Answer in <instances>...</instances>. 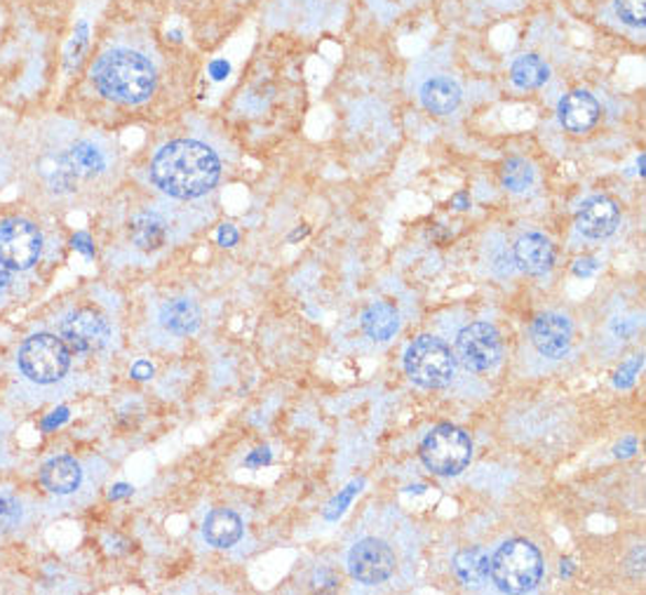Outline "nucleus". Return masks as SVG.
I'll return each mask as SVG.
<instances>
[{
    "label": "nucleus",
    "mask_w": 646,
    "mask_h": 595,
    "mask_svg": "<svg viewBox=\"0 0 646 595\" xmlns=\"http://www.w3.org/2000/svg\"><path fill=\"white\" fill-rule=\"evenodd\" d=\"M221 177L219 155L194 139H177L165 144L151 163V180L172 198H200L212 191Z\"/></svg>",
    "instance_id": "f257e3e1"
},
{
    "label": "nucleus",
    "mask_w": 646,
    "mask_h": 595,
    "mask_svg": "<svg viewBox=\"0 0 646 595\" xmlns=\"http://www.w3.org/2000/svg\"><path fill=\"white\" fill-rule=\"evenodd\" d=\"M92 80L103 97L120 104H142L155 93L153 64L132 50H111L99 57Z\"/></svg>",
    "instance_id": "f03ea898"
},
{
    "label": "nucleus",
    "mask_w": 646,
    "mask_h": 595,
    "mask_svg": "<svg viewBox=\"0 0 646 595\" xmlns=\"http://www.w3.org/2000/svg\"><path fill=\"white\" fill-rule=\"evenodd\" d=\"M489 574L503 593H529L544 576V558L527 539H511L489 560Z\"/></svg>",
    "instance_id": "7ed1b4c3"
},
{
    "label": "nucleus",
    "mask_w": 646,
    "mask_h": 595,
    "mask_svg": "<svg viewBox=\"0 0 646 595\" xmlns=\"http://www.w3.org/2000/svg\"><path fill=\"white\" fill-rule=\"evenodd\" d=\"M421 462L442 478L459 476L461 470L470 464V457H473V441L470 435L451 424L435 426L426 441L421 443Z\"/></svg>",
    "instance_id": "20e7f679"
},
{
    "label": "nucleus",
    "mask_w": 646,
    "mask_h": 595,
    "mask_svg": "<svg viewBox=\"0 0 646 595\" xmlns=\"http://www.w3.org/2000/svg\"><path fill=\"white\" fill-rule=\"evenodd\" d=\"M405 370L418 387L445 389L453 379V356L442 339L424 335L409 344L405 354Z\"/></svg>",
    "instance_id": "39448f33"
},
{
    "label": "nucleus",
    "mask_w": 646,
    "mask_h": 595,
    "mask_svg": "<svg viewBox=\"0 0 646 595\" xmlns=\"http://www.w3.org/2000/svg\"><path fill=\"white\" fill-rule=\"evenodd\" d=\"M72 365V351L55 335H33L20 348L22 372L39 383H55Z\"/></svg>",
    "instance_id": "423d86ee"
},
{
    "label": "nucleus",
    "mask_w": 646,
    "mask_h": 595,
    "mask_svg": "<svg viewBox=\"0 0 646 595\" xmlns=\"http://www.w3.org/2000/svg\"><path fill=\"white\" fill-rule=\"evenodd\" d=\"M43 252V236L39 226L26 219H6L0 224V264L24 271L36 264Z\"/></svg>",
    "instance_id": "0eeeda50"
},
{
    "label": "nucleus",
    "mask_w": 646,
    "mask_h": 595,
    "mask_svg": "<svg viewBox=\"0 0 646 595\" xmlns=\"http://www.w3.org/2000/svg\"><path fill=\"white\" fill-rule=\"evenodd\" d=\"M457 358L470 372H486L501 360V335L494 325L473 323L459 332Z\"/></svg>",
    "instance_id": "6e6552de"
},
{
    "label": "nucleus",
    "mask_w": 646,
    "mask_h": 595,
    "mask_svg": "<svg viewBox=\"0 0 646 595\" xmlns=\"http://www.w3.org/2000/svg\"><path fill=\"white\" fill-rule=\"evenodd\" d=\"M397 567V558L393 549L376 537H366L348 553V570H351L353 580L366 586H376L391 580Z\"/></svg>",
    "instance_id": "1a4fd4ad"
},
{
    "label": "nucleus",
    "mask_w": 646,
    "mask_h": 595,
    "mask_svg": "<svg viewBox=\"0 0 646 595\" xmlns=\"http://www.w3.org/2000/svg\"><path fill=\"white\" fill-rule=\"evenodd\" d=\"M64 344L76 354H92L107 346L109 323L92 309L68 311L59 323Z\"/></svg>",
    "instance_id": "9d476101"
},
{
    "label": "nucleus",
    "mask_w": 646,
    "mask_h": 595,
    "mask_svg": "<svg viewBox=\"0 0 646 595\" xmlns=\"http://www.w3.org/2000/svg\"><path fill=\"white\" fill-rule=\"evenodd\" d=\"M573 327L560 313H540L532 325V342L536 351L546 358H562L571 348Z\"/></svg>",
    "instance_id": "9b49d317"
},
{
    "label": "nucleus",
    "mask_w": 646,
    "mask_h": 595,
    "mask_svg": "<svg viewBox=\"0 0 646 595\" xmlns=\"http://www.w3.org/2000/svg\"><path fill=\"white\" fill-rule=\"evenodd\" d=\"M621 219V209L618 205L606 198V196H595L581 205L579 215H576V229L583 234L585 238H606L616 231Z\"/></svg>",
    "instance_id": "f8f14e48"
},
{
    "label": "nucleus",
    "mask_w": 646,
    "mask_h": 595,
    "mask_svg": "<svg viewBox=\"0 0 646 595\" xmlns=\"http://www.w3.org/2000/svg\"><path fill=\"white\" fill-rule=\"evenodd\" d=\"M513 257L519 271L529 275H546L555 264V248L546 236L525 234L517 238Z\"/></svg>",
    "instance_id": "ddd939ff"
},
{
    "label": "nucleus",
    "mask_w": 646,
    "mask_h": 595,
    "mask_svg": "<svg viewBox=\"0 0 646 595\" xmlns=\"http://www.w3.org/2000/svg\"><path fill=\"white\" fill-rule=\"evenodd\" d=\"M560 122L569 132H588L600 118V104L585 90H573L560 101Z\"/></svg>",
    "instance_id": "4468645a"
},
{
    "label": "nucleus",
    "mask_w": 646,
    "mask_h": 595,
    "mask_svg": "<svg viewBox=\"0 0 646 595\" xmlns=\"http://www.w3.org/2000/svg\"><path fill=\"white\" fill-rule=\"evenodd\" d=\"M421 101L424 107L430 113H438V116H447L453 113L459 109L461 104V87L457 85V80H451L447 76H438V78H430L421 85Z\"/></svg>",
    "instance_id": "2eb2a0df"
},
{
    "label": "nucleus",
    "mask_w": 646,
    "mask_h": 595,
    "mask_svg": "<svg viewBox=\"0 0 646 595\" xmlns=\"http://www.w3.org/2000/svg\"><path fill=\"white\" fill-rule=\"evenodd\" d=\"M202 534L217 549H231L242 537V520L229 509H215L205 518Z\"/></svg>",
    "instance_id": "dca6fc26"
},
{
    "label": "nucleus",
    "mask_w": 646,
    "mask_h": 595,
    "mask_svg": "<svg viewBox=\"0 0 646 595\" xmlns=\"http://www.w3.org/2000/svg\"><path fill=\"white\" fill-rule=\"evenodd\" d=\"M80 478H83V470H80L78 462L72 457L50 459L41 470V480L52 495L76 493L78 485H80Z\"/></svg>",
    "instance_id": "f3484780"
},
{
    "label": "nucleus",
    "mask_w": 646,
    "mask_h": 595,
    "mask_svg": "<svg viewBox=\"0 0 646 595\" xmlns=\"http://www.w3.org/2000/svg\"><path fill=\"white\" fill-rule=\"evenodd\" d=\"M130 238L142 252H155L167 240V226L155 213H139L130 219Z\"/></svg>",
    "instance_id": "a211bd4d"
},
{
    "label": "nucleus",
    "mask_w": 646,
    "mask_h": 595,
    "mask_svg": "<svg viewBox=\"0 0 646 595\" xmlns=\"http://www.w3.org/2000/svg\"><path fill=\"white\" fill-rule=\"evenodd\" d=\"M161 323L174 335H190L200 325V309L190 300H172L161 306Z\"/></svg>",
    "instance_id": "6ab92c4d"
},
{
    "label": "nucleus",
    "mask_w": 646,
    "mask_h": 595,
    "mask_svg": "<svg viewBox=\"0 0 646 595\" xmlns=\"http://www.w3.org/2000/svg\"><path fill=\"white\" fill-rule=\"evenodd\" d=\"M399 327V313L393 304L376 302L362 313V329L374 342H388Z\"/></svg>",
    "instance_id": "aec40b11"
},
{
    "label": "nucleus",
    "mask_w": 646,
    "mask_h": 595,
    "mask_svg": "<svg viewBox=\"0 0 646 595\" xmlns=\"http://www.w3.org/2000/svg\"><path fill=\"white\" fill-rule=\"evenodd\" d=\"M489 553L480 547L475 549H463L453 555V572H457L459 580L468 586H480L486 582L489 576Z\"/></svg>",
    "instance_id": "412c9836"
},
{
    "label": "nucleus",
    "mask_w": 646,
    "mask_h": 595,
    "mask_svg": "<svg viewBox=\"0 0 646 595\" xmlns=\"http://www.w3.org/2000/svg\"><path fill=\"white\" fill-rule=\"evenodd\" d=\"M550 78V66L538 55H522L511 66V80L519 90H536Z\"/></svg>",
    "instance_id": "4be33fe9"
},
{
    "label": "nucleus",
    "mask_w": 646,
    "mask_h": 595,
    "mask_svg": "<svg viewBox=\"0 0 646 595\" xmlns=\"http://www.w3.org/2000/svg\"><path fill=\"white\" fill-rule=\"evenodd\" d=\"M66 161L72 163L76 177H95V174L103 172V167H107L103 153L90 142H78L72 151L66 153Z\"/></svg>",
    "instance_id": "5701e85b"
},
{
    "label": "nucleus",
    "mask_w": 646,
    "mask_h": 595,
    "mask_svg": "<svg viewBox=\"0 0 646 595\" xmlns=\"http://www.w3.org/2000/svg\"><path fill=\"white\" fill-rule=\"evenodd\" d=\"M501 182L503 186L513 191V194H525L527 188H532L534 184V167L532 163L522 161V159H513L503 165L501 172Z\"/></svg>",
    "instance_id": "b1692460"
},
{
    "label": "nucleus",
    "mask_w": 646,
    "mask_h": 595,
    "mask_svg": "<svg viewBox=\"0 0 646 595\" xmlns=\"http://www.w3.org/2000/svg\"><path fill=\"white\" fill-rule=\"evenodd\" d=\"M24 509L20 499H14L10 495H0V534L14 532L22 524Z\"/></svg>",
    "instance_id": "393cba45"
},
{
    "label": "nucleus",
    "mask_w": 646,
    "mask_h": 595,
    "mask_svg": "<svg viewBox=\"0 0 646 595\" xmlns=\"http://www.w3.org/2000/svg\"><path fill=\"white\" fill-rule=\"evenodd\" d=\"M616 14L623 24L633 29H644V0H616Z\"/></svg>",
    "instance_id": "a878e982"
},
{
    "label": "nucleus",
    "mask_w": 646,
    "mask_h": 595,
    "mask_svg": "<svg viewBox=\"0 0 646 595\" xmlns=\"http://www.w3.org/2000/svg\"><path fill=\"white\" fill-rule=\"evenodd\" d=\"M362 485H364L362 480H355V483L348 485V487L343 489V493H341V495H339L335 501H331V504L327 506L325 518H327V520H337V518H341V516L346 513L348 506H351L353 497L360 493V487H362Z\"/></svg>",
    "instance_id": "bb28decb"
},
{
    "label": "nucleus",
    "mask_w": 646,
    "mask_h": 595,
    "mask_svg": "<svg viewBox=\"0 0 646 595\" xmlns=\"http://www.w3.org/2000/svg\"><path fill=\"white\" fill-rule=\"evenodd\" d=\"M642 365H644V356H635V358H631L627 363H623L621 370L616 372V387L618 389H631L633 383H635V377L642 370Z\"/></svg>",
    "instance_id": "cd10ccee"
},
{
    "label": "nucleus",
    "mask_w": 646,
    "mask_h": 595,
    "mask_svg": "<svg viewBox=\"0 0 646 595\" xmlns=\"http://www.w3.org/2000/svg\"><path fill=\"white\" fill-rule=\"evenodd\" d=\"M85 45H87V24L80 22L78 33L74 36L72 45H68V52H66V66H68V68H72L74 64H78V60H80V55H83Z\"/></svg>",
    "instance_id": "c85d7f7f"
},
{
    "label": "nucleus",
    "mask_w": 646,
    "mask_h": 595,
    "mask_svg": "<svg viewBox=\"0 0 646 595\" xmlns=\"http://www.w3.org/2000/svg\"><path fill=\"white\" fill-rule=\"evenodd\" d=\"M598 271H600V264H598V259H592V257H583V259H579L573 264V273L579 278H588V275L598 273Z\"/></svg>",
    "instance_id": "c756f323"
},
{
    "label": "nucleus",
    "mask_w": 646,
    "mask_h": 595,
    "mask_svg": "<svg viewBox=\"0 0 646 595\" xmlns=\"http://www.w3.org/2000/svg\"><path fill=\"white\" fill-rule=\"evenodd\" d=\"M217 240H219V245H223V248H233V245L238 242V231H236V226H231V224L219 226Z\"/></svg>",
    "instance_id": "7c9ffc66"
},
{
    "label": "nucleus",
    "mask_w": 646,
    "mask_h": 595,
    "mask_svg": "<svg viewBox=\"0 0 646 595\" xmlns=\"http://www.w3.org/2000/svg\"><path fill=\"white\" fill-rule=\"evenodd\" d=\"M132 377L144 381V379H151L153 377V365L146 363V360H139L134 367H132Z\"/></svg>",
    "instance_id": "2f4dec72"
},
{
    "label": "nucleus",
    "mask_w": 646,
    "mask_h": 595,
    "mask_svg": "<svg viewBox=\"0 0 646 595\" xmlns=\"http://www.w3.org/2000/svg\"><path fill=\"white\" fill-rule=\"evenodd\" d=\"M209 74H212L215 80H223L226 76L231 74V66H229V62L217 60V62H212V66H209Z\"/></svg>",
    "instance_id": "473e14b6"
},
{
    "label": "nucleus",
    "mask_w": 646,
    "mask_h": 595,
    "mask_svg": "<svg viewBox=\"0 0 646 595\" xmlns=\"http://www.w3.org/2000/svg\"><path fill=\"white\" fill-rule=\"evenodd\" d=\"M68 419V410H57V412H52V416L50 419H45V429H55V426H59V424H64Z\"/></svg>",
    "instance_id": "72a5a7b5"
},
{
    "label": "nucleus",
    "mask_w": 646,
    "mask_h": 595,
    "mask_svg": "<svg viewBox=\"0 0 646 595\" xmlns=\"http://www.w3.org/2000/svg\"><path fill=\"white\" fill-rule=\"evenodd\" d=\"M271 462V452L269 450H256L252 457H248V466H261Z\"/></svg>",
    "instance_id": "f704fd0d"
},
{
    "label": "nucleus",
    "mask_w": 646,
    "mask_h": 595,
    "mask_svg": "<svg viewBox=\"0 0 646 595\" xmlns=\"http://www.w3.org/2000/svg\"><path fill=\"white\" fill-rule=\"evenodd\" d=\"M74 248L76 250H80L83 255H87V257H92V248H90V238H87L85 234H78L76 238H74Z\"/></svg>",
    "instance_id": "c9c22d12"
},
{
    "label": "nucleus",
    "mask_w": 646,
    "mask_h": 595,
    "mask_svg": "<svg viewBox=\"0 0 646 595\" xmlns=\"http://www.w3.org/2000/svg\"><path fill=\"white\" fill-rule=\"evenodd\" d=\"M633 452H635V437H627L625 445H618V447H616V454H618V457H631Z\"/></svg>",
    "instance_id": "e433bc0d"
},
{
    "label": "nucleus",
    "mask_w": 646,
    "mask_h": 595,
    "mask_svg": "<svg viewBox=\"0 0 646 595\" xmlns=\"http://www.w3.org/2000/svg\"><path fill=\"white\" fill-rule=\"evenodd\" d=\"M10 288V269L6 264H0V292H6Z\"/></svg>",
    "instance_id": "4c0bfd02"
},
{
    "label": "nucleus",
    "mask_w": 646,
    "mask_h": 595,
    "mask_svg": "<svg viewBox=\"0 0 646 595\" xmlns=\"http://www.w3.org/2000/svg\"><path fill=\"white\" fill-rule=\"evenodd\" d=\"M128 495H132V487L130 485H116L113 493H111V499H122V497H128Z\"/></svg>",
    "instance_id": "58836bf2"
},
{
    "label": "nucleus",
    "mask_w": 646,
    "mask_h": 595,
    "mask_svg": "<svg viewBox=\"0 0 646 595\" xmlns=\"http://www.w3.org/2000/svg\"><path fill=\"white\" fill-rule=\"evenodd\" d=\"M453 205H457L459 209H468V207H470V203H468V198H466L463 194H459V196H453Z\"/></svg>",
    "instance_id": "ea45409f"
},
{
    "label": "nucleus",
    "mask_w": 646,
    "mask_h": 595,
    "mask_svg": "<svg viewBox=\"0 0 646 595\" xmlns=\"http://www.w3.org/2000/svg\"><path fill=\"white\" fill-rule=\"evenodd\" d=\"M571 572H573V563H571V560H562V574H565V576H571Z\"/></svg>",
    "instance_id": "a19ab883"
}]
</instances>
